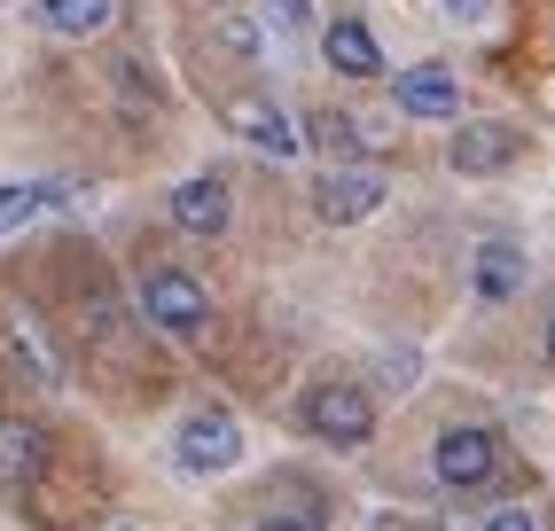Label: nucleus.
Returning a JSON list of instances; mask_svg holds the SVG:
<instances>
[{"label":"nucleus","mask_w":555,"mask_h":531,"mask_svg":"<svg viewBox=\"0 0 555 531\" xmlns=\"http://www.w3.org/2000/svg\"><path fill=\"white\" fill-rule=\"evenodd\" d=\"M172 462L189 469V477H219V469H235V462H243V430H235V414H228V406L189 414V423H180V438H172Z\"/></svg>","instance_id":"obj_4"},{"label":"nucleus","mask_w":555,"mask_h":531,"mask_svg":"<svg viewBox=\"0 0 555 531\" xmlns=\"http://www.w3.org/2000/svg\"><path fill=\"white\" fill-rule=\"evenodd\" d=\"M313 141L328 148V157H384V148L399 141V126L391 118H360V109H321Z\"/></svg>","instance_id":"obj_11"},{"label":"nucleus","mask_w":555,"mask_h":531,"mask_svg":"<svg viewBox=\"0 0 555 531\" xmlns=\"http://www.w3.org/2000/svg\"><path fill=\"white\" fill-rule=\"evenodd\" d=\"M384 196H391V180H384L376 165H345V157L313 180V211H321L328 226H352V219H367V211H384Z\"/></svg>","instance_id":"obj_5"},{"label":"nucleus","mask_w":555,"mask_h":531,"mask_svg":"<svg viewBox=\"0 0 555 531\" xmlns=\"http://www.w3.org/2000/svg\"><path fill=\"white\" fill-rule=\"evenodd\" d=\"M0 345H9V360H16V375H31V384H55V367H48V352H40V336H31L16 313L0 321Z\"/></svg>","instance_id":"obj_16"},{"label":"nucleus","mask_w":555,"mask_h":531,"mask_svg":"<svg viewBox=\"0 0 555 531\" xmlns=\"http://www.w3.org/2000/svg\"><path fill=\"white\" fill-rule=\"evenodd\" d=\"M438 16H447V24H486L493 0H438Z\"/></svg>","instance_id":"obj_19"},{"label":"nucleus","mask_w":555,"mask_h":531,"mask_svg":"<svg viewBox=\"0 0 555 531\" xmlns=\"http://www.w3.org/2000/svg\"><path fill=\"white\" fill-rule=\"evenodd\" d=\"M219 48H228L235 63H258V24H228V31H219Z\"/></svg>","instance_id":"obj_18"},{"label":"nucleus","mask_w":555,"mask_h":531,"mask_svg":"<svg viewBox=\"0 0 555 531\" xmlns=\"http://www.w3.org/2000/svg\"><path fill=\"white\" fill-rule=\"evenodd\" d=\"M501 469V438L486 423H447L430 438V477L447 484V492H477V484H493Z\"/></svg>","instance_id":"obj_3"},{"label":"nucleus","mask_w":555,"mask_h":531,"mask_svg":"<svg viewBox=\"0 0 555 531\" xmlns=\"http://www.w3.org/2000/svg\"><path fill=\"white\" fill-rule=\"evenodd\" d=\"M516 157H525V133L501 126V118H462L454 141H447V165L462 180H486V172H508Z\"/></svg>","instance_id":"obj_6"},{"label":"nucleus","mask_w":555,"mask_h":531,"mask_svg":"<svg viewBox=\"0 0 555 531\" xmlns=\"http://www.w3.org/2000/svg\"><path fill=\"white\" fill-rule=\"evenodd\" d=\"M48 477V430L24 414H0V492H31Z\"/></svg>","instance_id":"obj_10"},{"label":"nucleus","mask_w":555,"mask_h":531,"mask_svg":"<svg viewBox=\"0 0 555 531\" xmlns=\"http://www.w3.org/2000/svg\"><path fill=\"white\" fill-rule=\"evenodd\" d=\"M228 219H235V196H228V180H219V172L172 180V226L189 243H219V235H228Z\"/></svg>","instance_id":"obj_7"},{"label":"nucleus","mask_w":555,"mask_h":531,"mask_svg":"<svg viewBox=\"0 0 555 531\" xmlns=\"http://www.w3.org/2000/svg\"><path fill=\"white\" fill-rule=\"evenodd\" d=\"M31 16H40L55 40H102L109 16H118V0H31Z\"/></svg>","instance_id":"obj_14"},{"label":"nucleus","mask_w":555,"mask_h":531,"mask_svg":"<svg viewBox=\"0 0 555 531\" xmlns=\"http://www.w3.org/2000/svg\"><path fill=\"white\" fill-rule=\"evenodd\" d=\"M258 16H267V31H274V40H298V31L313 24V9H306V0H258Z\"/></svg>","instance_id":"obj_17"},{"label":"nucleus","mask_w":555,"mask_h":531,"mask_svg":"<svg viewBox=\"0 0 555 531\" xmlns=\"http://www.w3.org/2000/svg\"><path fill=\"white\" fill-rule=\"evenodd\" d=\"M486 531H540V523H532V516H525V508H501V516H493V523H486Z\"/></svg>","instance_id":"obj_21"},{"label":"nucleus","mask_w":555,"mask_h":531,"mask_svg":"<svg viewBox=\"0 0 555 531\" xmlns=\"http://www.w3.org/2000/svg\"><path fill=\"white\" fill-rule=\"evenodd\" d=\"M391 109L399 118H462V79L447 63H415L391 79Z\"/></svg>","instance_id":"obj_8"},{"label":"nucleus","mask_w":555,"mask_h":531,"mask_svg":"<svg viewBox=\"0 0 555 531\" xmlns=\"http://www.w3.org/2000/svg\"><path fill=\"white\" fill-rule=\"evenodd\" d=\"M133 306H141L150 328L180 336V345H204L211 336V289L196 274H180V266H150V274L133 282Z\"/></svg>","instance_id":"obj_1"},{"label":"nucleus","mask_w":555,"mask_h":531,"mask_svg":"<svg viewBox=\"0 0 555 531\" xmlns=\"http://www.w3.org/2000/svg\"><path fill=\"white\" fill-rule=\"evenodd\" d=\"M211 9H235V0H211Z\"/></svg>","instance_id":"obj_24"},{"label":"nucleus","mask_w":555,"mask_h":531,"mask_svg":"<svg viewBox=\"0 0 555 531\" xmlns=\"http://www.w3.org/2000/svg\"><path fill=\"white\" fill-rule=\"evenodd\" d=\"M540 352H547V367H555V321H547V336H540Z\"/></svg>","instance_id":"obj_23"},{"label":"nucleus","mask_w":555,"mask_h":531,"mask_svg":"<svg viewBox=\"0 0 555 531\" xmlns=\"http://www.w3.org/2000/svg\"><path fill=\"white\" fill-rule=\"evenodd\" d=\"M384 384H391V391H406V384H415V352H391V367H384Z\"/></svg>","instance_id":"obj_20"},{"label":"nucleus","mask_w":555,"mask_h":531,"mask_svg":"<svg viewBox=\"0 0 555 531\" xmlns=\"http://www.w3.org/2000/svg\"><path fill=\"white\" fill-rule=\"evenodd\" d=\"M516 289H525V243H477L469 297H477V306H508Z\"/></svg>","instance_id":"obj_13"},{"label":"nucleus","mask_w":555,"mask_h":531,"mask_svg":"<svg viewBox=\"0 0 555 531\" xmlns=\"http://www.w3.org/2000/svg\"><path fill=\"white\" fill-rule=\"evenodd\" d=\"M48 204H70V180H0V235L31 226Z\"/></svg>","instance_id":"obj_15"},{"label":"nucleus","mask_w":555,"mask_h":531,"mask_svg":"<svg viewBox=\"0 0 555 531\" xmlns=\"http://www.w3.org/2000/svg\"><path fill=\"white\" fill-rule=\"evenodd\" d=\"M228 126L258 148V157H298V148H306V133L289 126V109L267 102V94H235V102H228Z\"/></svg>","instance_id":"obj_9"},{"label":"nucleus","mask_w":555,"mask_h":531,"mask_svg":"<svg viewBox=\"0 0 555 531\" xmlns=\"http://www.w3.org/2000/svg\"><path fill=\"white\" fill-rule=\"evenodd\" d=\"M298 423H306V438H321V445L352 453V445L376 438V399H367V391L352 384V375H321V384L298 399Z\"/></svg>","instance_id":"obj_2"},{"label":"nucleus","mask_w":555,"mask_h":531,"mask_svg":"<svg viewBox=\"0 0 555 531\" xmlns=\"http://www.w3.org/2000/svg\"><path fill=\"white\" fill-rule=\"evenodd\" d=\"M321 63L337 70V79H384V48H376V31L360 16H337L321 31Z\"/></svg>","instance_id":"obj_12"},{"label":"nucleus","mask_w":555,"mask_h":531,"mask_svg":"<svg viewBox=\"0 0 555 531\" xmlns=\"http://www.w3.org/2000/svg\"><path fill=\"white\" fill-rule=\"evenodd\" d=\"M258 531H313V523H306V516H267Z\"/></svg>","instance_id":"obj_22"}]
</instances>
